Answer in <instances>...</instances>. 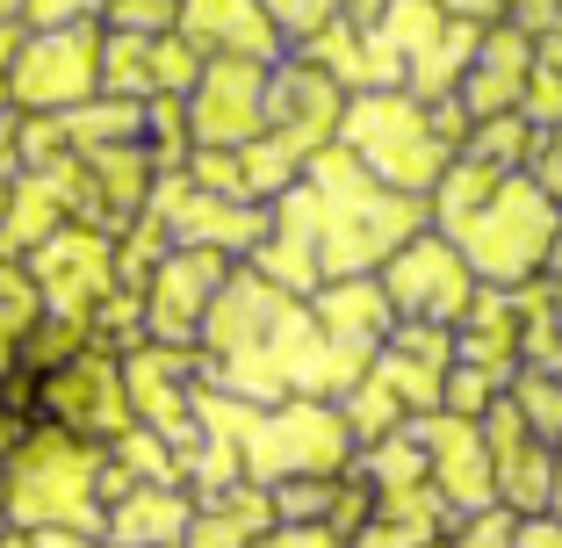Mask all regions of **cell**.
I'll return each instance as SVG.
<instances>
[{
	"mask_svg": "<svg viewBox=\"0 0 562 548\" xmlns=\"http://www.w3.org/2000/svg\"><path fill=\"white\" fill-rule=\"evenodd\" d=\"M440 275H447V260H440V253H426V260H412V267L397 275V289H404V297H440V303H454L462 289L440 282Z\"/></svg>",
	"mask_w": 562,
	"mask_h": 548,
	"instance_id": "1",
	"label": "cell"
},
{
	"mask_svg": "<svg viewBox=\"0 0 562 548\" xmlns=\"http://www.w3.org/2000/svg\"><path fill=\"white\" fill-rule=\"evenodd\" d=\"M281 548H325V541H317V534H311V541H281Z\"/></svg>",
	"mask_w": 562,
	"mask_h": 548,
	"instance_id": "2",
	"label": "cell"
},
{
	"mask_svg": "<svg viewBox=\"0 0 562 548\" xmlns=\"http://www.w3.org/2000/svg\"><path fill=\"white\" fill-rule=\"evenodd\" d=\"M0 548H22V541H0Z\"/></svg>",
	"mask_w": 562,
	"mask_h": 548,
	"instance_id": "3",
	"label": "cell"
}]
</instances>
